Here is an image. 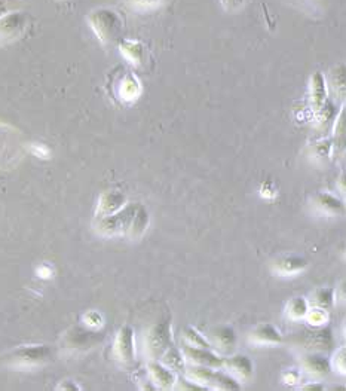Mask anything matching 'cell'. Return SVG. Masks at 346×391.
Returning <instances> with one entry per match:
<instances>
[{
    "label": "cell",
    "mask_w": 346,
    "mask_h": 391,
    "mask_svg": "<svg viewBox=\"0 0 346 391\" xmlns=\"http://www.w3.org/2000/svg\"><path fill=\"white\" fill-rule=\"evenodd\" d=\"M85 320H86V324H90V326L102 324V317H100V314H97V313H88L85 315Z\"/></svg>",
    "instance_id": "obj_24"
},
{
    "label": "cell",
    "mask_w": 346,
    "mask_h": 391,
    "mask_svg": "<svg viewBox=\"0 0 346 391\" xmlns=\"http://www.w3.org/2000/svg\"><path fill=\"white\" fill-rule=\"evenodd\" d=\"M135 2H137V4H147V5H149V4H152V2H158V0H135Z\"/></svg>",
    "instance_id": "obj_27"
},
{
    "label": "cell",
    "mask_w": 346,
    "mask_h": 391,
    "mask_svg": "<svg viewBox=\"0 0 346 391\" xmlns=\"http://www.w3.org/2000/svg\"><path fill=\"white\" fill-rule=\"evenodd\" d=\"M245 0H221V4H223V6L228 9V11H235V9H238L244 5Z\"/></svg>",
    "instance_id": "obj_26"
},
{
    "label": "cell",
    "mask_w": 346,
    "mask_h": 391,
    "mask_svg": "<svg viewBox=\"0 0 346 391\" xmlns=\"http://www.w3.org/2000/svg\"><path fill=\"white\" fill-rule=\"evenodd\" d=\"M91 29L102 42H112L120 29V21L113 11L97 9L88 15Z\"/></svg>",
    "instance_id": "obj_1"
},
{
    "label": "cell",
    "mask_w": 346,
    "mask_h": 391,
    "mask_svg": "<svg viewBox=\"0 0 346 391\" xmlns=\"http://www.w3.org/2000/svg\"><path fill=\"white\" fill-rule=\"evenodd\" d=\"M306 266V261L300 259V258H286L281 259L279 262H277V270L282 274H293L298 273Z\"/></svg>",
    "instance_id": "obj_18"
},
{
    "label": "cell",
    "mask_w": 346,
    "mask_h": 391,
    "mask_svg": "<svg viewBox=\"0 0 346 391\" xmlns=\"http://www.w3.org/2000/svg\"><path fill=\"white\" fill-rule=\"evenodd\" d=\"M97 334L90 332V331H83L81 327H73L71 331L66 335L64 341L66 345L69 348H85V347H91L97 342Z\"/></svg>",
    "instance_id": "obj_10"
},
{
    "label": "cell",
    "mask_w": 346,
    "mask_h": 391,
    "mask_svg": "<svg viewBox=\"0 0 346 391\" xmlns=\"http://www.w3.org/2000/svg\"><path fill=\"white\" fill-rule=\"evenodd\" d=\"M184 338H186L188 344L193 345V347H200V348H212V344L200 334L198 331H195L193 327H186L184 329Z\"/></svg>",
    "instance_id": "obj_19"
},
{
    "label": "cell",
    "mask_w": 346,
    "mask_h": 391,
    "mask_svg": "<svg viewBox=\"0 0 346 391\" xmlns=\"http://www.w3.org/2000/svg\"><path fill=\"white\" fill-rule=\"evenodd\" d=\"M53 359V350L46 345H29L15 350L9 356L14 366H38Z\"/></svg>",
    "instance_id": "obj_3"
},
{
    "label": "cell",
    "mask_w": 346,
    "mask_h": 391,
    "mask_svg": "<svg viewBox=\"0 0 346 391\" xmlns=\"http://www.w3.org/2000/svg\"><path fill=\"white\" fill-rule=\"evenodd\" d=\"M160 359H162L168 366H169V369H176V371H180L183 368V359H181V354L174 348V347H169L162 356H160Z\"/></svg>",
    "instance_id": "obj_20"
},
{
    "label": "cell",
    "mask_w": 346,
    "mask_h": 391,
    "mask_svg": "<svg viewBox=\"0 0 346 391\" xmlns=\"http://www.w3.org/2000/svg\"><path fill=\"white\" fill-rule=\"evenodd\" d=\"M186 357L192 362H195L196 364L201 366H208V368H220V366L225 364V359H221L219 356H216L214 352L208 351V348H200V347H193V345H186L183 348Z\"/></svg>",
    "instance_id": "obj_8"
},
{
    "label": "cell",
    "mask_w": 346,
    "mask_h": 391,
    "mask_svg": "<svg viewBox=\"0 0 346 391\" xmlns=\"http://www.w3.org/2000/svg\"><path fill=\"white\" fill-rule=\"evenodd\" d=\"M307 310V302L303 298H294L289 303V314L293 319H302V317L306 315Z\"/></svg>",
    "instance_id": "obj_21"
},
{
    "label": "cell",
    "mask_w": 346,
    "mask_h": 391,
    "mask_svg": "<svg viewBox=\"0 0 346 391\" xmlns=\"http://www.w3.org/2000/svg\"><path fill=\"white\" fill-rule=\"evenodd\" d=\"M29 24V18L24 12H9L0 17V45L17 41Z\"/></svg>",
    "instance_id": "obj_4"
},
{
    "label": "cell",
    "mask_w": 346,
    "mask_h": 391,
    "mask_svg": "<svg viewBox=\"0 0 346 391\" xmlns=\"http://www.w3.org/2000/svg\"><path fill=\"white\" fill-rule=\"evenodd\" d=\"M315 201H317V205L319 207L321 210L326 212V213H330V214H336V213L339 214L343 210L342 203L338 198L331 197V195H328V193L318 195Z\"/></svg>",
    "instance_id": "obj_16"
},
{
    "label": "cell",
    "mask_w": 346,
    "mask_h": 391,
    "mask_svg": "<svg viewBox=\"0 0 346 391\" xmlns=\"http://www.w3.org/2000/svg\"><path fill=\"white\" fill-rule=\"evenodd\" d=\"M134 334L130 326H123L115 342L116 357L123 363H131L134 360Z\"/></svg>",
    "instance_id": "obj_7"
},
{
    "label": "cell",
    "mask_w": 346,
    "mask_h": 391,
    "mask_svg": "<svg viewBox=\"0 0 346 391\" xmlns=\"http://www.w3.org/2000/svg\"><path fill=\"white\" fill-rule=\"evenodd\" d=\"M213 338L217 348L220 347L221 350H229L235 345V334L230 327H219L213 332Z\"/></svg>",
    "instance_id": "obj_17"
},
{
    "label": "cell",
    "mask_w": 346,
    "mask_h": 391,
    "mask_svg": "<svg viewBox=\"0 0 346 391\" xmlns=\"http://www.w3.org/2000/svg\"><path fill=\"white\" fill-rule=\"evenodd\" d=\"M305 317H307V322L309 323L315 324V326L323 324L327 320V314H326V311L323 308H317V310H311V311L307 310Z\"/></svg>",
    "instance_id": "obj_23"
},
{
    "label": "cell",
    "mask_w": 346,
    "mask_h": 391,
    "mask_svg": "<svg viewBox=\"0 0 346 391\" xmlns=\"http://www.w3.org/2000/svg\"><path fill=\"white\" fill-rule=\"evenodd\" d=\"M137 209H139V205L130 204L120 212L102 217L100 224H98V229H100L102 234H106V235H115V234H119V232H122V231H128L130 224L132 221L135 212H137Z\"/></svg>",
    "instance_id": "obj_5"
},
{
    "label": "cell",
    "mask_w": 346,
    "mask_h": 391,
    "mask_svg": "<svg viewBox=\"0 0 346 391\" xmlns=\"http://www.w3.org/2000/svg\"><path fill=\"white\" fill-rule=\"evenodd\" d=\"M125 203V195H122L120 192H106L102 195L100 203H98V210L97 214L98 217H106L116 213L120 207Z\"/></svg>",
    "instance_id": "obj_9"
},
{
    "label": "cell",
    "mask_w": 346,
    "mask_h": 391,
    "mask_svg": "<svg viewBox=\"0 0 346 391\" xmlns=\"http://www.w3.org/2000/svg\"><path fill=\"white\" fill-rule=\"evenodd\" d=\"M188 375L192 378V381L202 384L204 387L212 385L213 388H221V390H238L240 385L235 383L233 378L229 375L214 371L213 368L208 366H192L188 369Z\"/></svg>",
    "instance_id": "obj_2"
},
{
    "label": "cell",
    "mask_w": 346,
    "mask_h": 391,
    "mask_svg": "<svg viewBox=\"0 0 346 391\" xmlns=\"http://www.w3.org/2000/svg\"><path fill=\"white\" fill-rule=\"evenodd\" d=\"M307 388H311V390H312V388H318V390H319V388H323V387H321V385H305V387H303V390H307Z\"/></svg>",
    "instance_id": "obj_28"
},
{
    "label": "cell",
    "mask_w": 346,
    "mask_h": 391,
    "mask_svg": "<svg viewBox=\"0 0 346 391\" xmlns=\"http://www.w3.org/2000/svg\"><path fill=\"white\" fill-rule=\"evenodd\" d=\"M177 388L179 390H205L207 387L202 385H198L193 381H179L177 383Z\"/></svg>",
    "instance_id": "obj_25"
},
{
    "label": "cell",
    "mask_w": 346,
    "mask_h": 391,
    "mask_svg": "<svg viewBox=\"0 0 346 391\" xmlns=\"http://www.w3.org/2000/svg\"><path fill=\"white\" fill-rule=\"evenodd\" d=\"M303 368L314 375H326L330 372V363L319 354H307L303 357Z\"/></svg>",
    "instance_id": "obj_12"
},
{
    "label": "cell",
    "mask_w": 346,
    "mask_h": 391,
    "mask_svg": "<svg viewBox=\"0 0 346 391\" xmlns=\"http://www.w3.org/2000/svg\"><path fill=\"white\" fill-rule=\"evenodd\" d=\"M147 224H149V214H147V212L143 209V207H139L128 228L130 235L132 238L140 237L144 232V229L147 228Z\"/></svg>",
    "instance_id": "obj_15"
},
{
    "label": "cell",
    "mask_w": 346,
    "mask_h": 391,
    "mask_svg": "<svg viewBox=\"0 0 346 391\" xmlns=\"http://www.w3.org/2000/svg\"><path fill=\"white\" fill-rule=\"evenodd\" d=\"M223 366H226L228 369H230L233 372H237L242 378H250L251 373H253L251 360L247 356H241V354H238V356L229 357V359H225Z\"/></svg>",
    "instance_id": "obj_13"
},
{
    "label": "cell",
    "mask_w": 346,
    "mask_h": 391,
    "mask_svg": "<svg viewBox=\"0 0 346 391\" xmlns=\"http://www.w3.org/2000/svg\"><path fill=\"white\" fill-rule=\"evenodd\" d=\"M253 339L261 342V344H279V342L282 341L281 334L270 324L258 326L253 332Z\"/></svg>",
    "instance_id": "obj_14"
},
{
    "label": "cell",
    "mask_w": 346,
    "mask_h": 391,
    "mask_svg": "<svg viewBox=\"0 0 346 391\" xmlns=\"http://www.w3.org/2000/svg\"><path fill=\"white\" fill-rule=\"evenodd\" d=\"M149 371L152 375V380L160 387V388H171L176 384V376L171 372L169 368H165L158 362H152L149 364Z\"/></svg>",
    "instance_id": "obj_11"
},
{
    "label": "cell",
    "mask_w": 346,
    "mask_h": 391,
    "mask_svg": "<svg viewBox=\"0 0 346 391\" xmlns=\"http://www.w3.org/2000/svg\"><path fill=\"white\" fill-rule=\"evenodd\" d=\"M171 326L169 322L156 323L147 334V350L152 357H159L171 347Z\"/></svg>",
    "instance_id": "obj_6"
},
{
    "label": "cell",
    "mask_w": 346,
    "mask_h": 391,
    "mask_svg": "<svg viewBox=\"0 0 346 391\" xmlns=\"http://www.w3.org/2000/svg\"><path fill=\"white\" fill-rule=\"evenodd\" d=\"M314 302L317 307L327 310L331 307L333 303V290L331 289H319L315 291L314 295Z\"/></svg>",
    "instance_id": "obj_22"
}]
</instances>
